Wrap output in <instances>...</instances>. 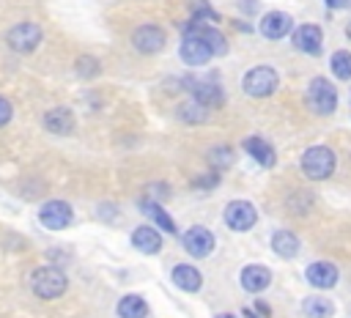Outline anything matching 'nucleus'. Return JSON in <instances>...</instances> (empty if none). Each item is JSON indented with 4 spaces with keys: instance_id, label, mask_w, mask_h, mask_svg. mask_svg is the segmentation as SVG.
<instances>
[{
    "instance_id": "nucleus-1",
    "label": "nucleus",
    "mask_w": 351,
    "mask_h": 318,
    "mask_svg": "<svg viewBox=\"0 0 351 318\" xmlns=\"http://www.w3.org/2000/svg\"><path fill=\"white\" fill-rule=\"evenodd\" d=\"M302 170L313 181H324L335 173V154L326 145H310L302 154Z\"/></svg>"
},
{
    "instance_id": "nucleus-2",
    "label": "nucleus",
    "mask_w": 351,
    "mask_h": 318,
    "mask_svg": "<svg viewBox=\"0 0 351 318\" xmlns=\"http://www.w3.org/2000/svg\"><path fill=\"white\" fill-rule=\"evenodd\" d=\"M277 71L271 69V66H252L247 74H244V80H241V88H244V93L247 96H252V99H266V96H271L274 90H277Z\"/></svg>"
},
{
    "instance_id": "nucleus-3",
    "label": "nucleus",
    "mask_w": 351,
    "mask_h": 318,
    "mask_svg": "<svg viewBox=\"0 0 351 318\" xmlns=\"http://www.w3.org/2000/svg\"><path fill=\"white\" fill-rule=\"evenodd\" d=\"M307 107L315 115H332L337 107V90L326 77H315L307 85Z\"/></svg>"
},
{
    "instance_id": "nucleus-4",
    "label": "nucleus",
    "mask_w": 351,
    "mask_h": 318,
    "mask_svg": "<svg viewBox=\"0 0 351 318\" xmlns=\"http://www.w3.org/2000/svg\"><path fill=\"white\" fill-rule=\"evenodd\" d=\"M30 285H33V293L36 296H41V299H58L66 291V274L60 269H55V266H44V269H38L33 274Z\"/></svg>"
},
{
    "instance_id": "nucleus-5",
    "label": "nucleus",
    "mask_w": 351,
    "mask_h": 318,
    "mask_svg": "<svg viewBox=\"0 0 351 318\" xmlns=\"http://www.w3.org/2000/svg\"><path fill=\"white\" fill-rule=\"evenodd\" d=\"M211 55H214V49L208 47V41H206L200 33L186 30V36H184V41H181V60H184L186 66H203V63L211 60Z\"/></svg>"
},
{
    "instance_id": "nucleus-6",
    "label": "nucleus",
    "mask_w": 351,
    "mask_h": 318,
    "mask_svg": "<svg viewBox=\"0 0 351 318\" xmlns=\"http://www.w3.org/2000/svg\"><path fill=\"white\" fill-rule=\"evenodd\" d=\"M225 222H228L230 230L244 233V230H250V228L258 222V211H255L252 203H247V200H233V203H228V208H225Z\"/></svg>"
},
{
    "instance_id": "nucleus-7",
    "label": "nucleus",
    "mask_w": 351,
    "mask_h": 318,
    "mask_svg": "<svg viewBox=\"0 0 351 318\" xmlns=\"http://www.w3.org/2000/svg\"><path fill=\"white\" fill-rule=\"evenodd\" d=\"M38 41H41V27L36 22H22L8 30V44L16 52H33L38 47Z\"/></svg>"
},
{
    "instance_id": "nucleus-8",
    "label": "nucleus",
    "mask_w": 351,
    "mask_h": 318,
    "mask_svg": "<svg viewBox=\"0 0 351 318\" xmlns=\"http://www.w3.org/2000/svg\"><path fill=\"white\" fill-rule=\"evenodd\" d=\"M38 219H41V225L49 228V230H63V228H69V222H71V206L63 203V200H49V203L41 206Z\"/></svg>"
},
{
    "instance_id": "nucleus-9",
    "label": "nucleus",
    "mask_w": 351,
    "mask_h": 318,
    "mask_svg": "<svg viewBox=\"0 0 351 318\" xmlns=\"http://www.w3.org/2000/svg\"><path fill=\"white\" fill-rule=\"evenodd\" d=\"M293 47L299 49V52H304V55H321V44H324V33H321V27L318 25H299L296 30H293Z\"/></svg>"
},
{
    "instance_id": "nucleus-10",
    "label": "nucleus",
    "mask_w": 351,
    "mask_h": 318,
    "mask_svg": "<svg viewBox=\"0 0 351 318\" xmlns=\"http://www.w3.org/2000/svg\"><path fill=\"white\" fill-rule=\"evenodd\" d=\"M132 44L143 52V55H151V52H159L165 47V33L162 27L156 25H140L134 33H132Z\"/></svg>"
},
{
    "instance_id": "nucleus-11",
    "label": "nucleus",
    "mask_w": 351,
    "mask_h": 318,
    "mask_svg": "<svg viewBox=\"0 0 351 318\" xmlns=\"http://www.w3.org/2000/svg\"><path fill=\"white\" fill-rule=\"evenodd\" d=\"M184 247H186V252L192 258H206L214 249V236L206 228H189L184 233Z\"/></svg>"
},
{
    "instance_id": "nucleus-12",
    "label": "nucleus",
    "mask_w": 351,
    "mask_h": 318,
    "mask_svg": "<svg viewBox=\"0 0 351 318\" xmlns=\"http://www.w3.org/2000/svg\"><path fill=\"white\" fill-rule=\"evenodd\" d=\"M291 27H293V22H291V16L282 14V11H271V14H266V16L261 19V33H263L266 38H271V41L285 38V36L291 33Z\"/></svg>"
},
{
    "instance_id": "nucleus-13",
    "label": "nucleus",
    "mask_w": 351,
    "mask_h": 318,
    "mask_svg": "<svg viewBox=\"0 0 351 318\" xmlns=\"http://www.w3.org/2000/svg\"><path fill=\"white\" fill-rule=\"evenodd\" d=\"M269 282H271V271H269L266 266H261V263H250V266L241 269V288H244V291L258 293V291L269 288Z\"/></svg>"
},
{
    "instance_id": "nucleus-14",
    "label": "nucleus",
    "mask_w": 351,
    "mask_h": 318,
    "mask_svg": "<svg viewBox=\"0 0 351 318\" xmlns=\"http://www.w3.org/2000/svg\"><path fill=\"white\" fill-rule=\"evenodd\" d=\"M307 282L313 288H332L337 282V269L329 260H315L307 266Z\"/></svg>"
},
{
    "instance_id": "nucleus-15",
    "label": "nucleus",
    "mask_w": 351,
    "mask_h": 318,
    "mask_svg": "<svg viewBox=\"0 0 351 318\" xmlns=\"http://www.w3.org/2000/svg\"><path fill=\"white\" fill-rule=\"evenodd\" d=\"M132 244L143 252V255H154L162 249V236L151 228V225H140L134 233H132Z\"/></svg>"
},
{
    "instance_id": "nucleus-16",
    "label": "nucleus",
    "mask_w": 351,
    "mask_h": 318,
    "mask_svg": "<svg viewBox=\"0 0 351 318\" xmlns=\"http://www.w3.org/2000/svg\"><path fill=\"white\" fill-rule=\"evenodd\" d=\"M170 277H173V282H176L181 291H186V293H195V291H200V285H203L200 271H197L195 266H189V263H178Z\"/></svg>"
},
{
    "instance_id": "nucleus-17",
    "label": "nucleus",
    "mask_w": 351,
    "mask_h": 318,
    "mask_svg": "<svg viewBox=\"0 0 351 318\" xmlns=\"http://www.w3.org/2000/svg\"><path fill=\"white\" fill-rule=\"evenodd\" d=\"M244 151H247L261 167H271V164H274V148H271L263 137H247V140H244Z\"/></svg>"
},
{
    "instance_id": "nucleus-18",
    "label": "nucleus",
    "mask_w": 351,
    "mask_h": 318,
    "mask_svg": "<svg viewBox=\"0 0 351 318\" xmlns=\"http://www.w3.org/2000/svg\"><path fill=\"white\" fill-rule=\"evenodd\" d=\"M44 126H47L49 132H55V134H66V132L74 129V115H71V110H66V107H55V110H49V112L44 115Z\"/></svg>"
},
{
    "instance_id": "nucleus-19",
    "label": "nucleus",
    "mask_w": 351,
    "mask_h": 318,
    "mask_svg": "<svg viewBox=\"0 0 351 318\" xmlns=\"http://www.w3.org/2000/svg\"><path fill=\"white\" fill-rule=\"evenodd\" d=\"M271 249L280 255V258H296L299 255V238L291 233V230H277L271 236Z\"/></svg>"
},
{
    "instance_id": "nucleus-20",
    "label": "nucleus",
    "mask_w": 351,
    "mask_h": 318,
    "mask_svg": "<svg viewBox=\"0 0 351 318\" xmlns=\"http://www.w3.org/2000/svg\"><path fill=\"white\" fill-rule=\"evenodd\" d=\"M192 93H195V101H200L203 107H219V104L225 101L222 88H219L217 82H197V85L192 88Z\"/></svg>"
},
{
    "instance_id": "nucleus-21",
    "label": "nucleus",
    "mask_w": 351,
    "mask_h": 318,
    "mask_svg": "<svg viewBox=\"0 0 351 318\" xmlns=\"http://www.w3.org/2000/svg\"><path fill=\"white\" fill-rule=\"evenodd\" d=\"M145 315H148V304L140 296L129 293L118 302V318H145Z\"/></svg>"
},
{
    "instance_id": "nucleus-22",
    "label": "nucleus",
    "mask_w": 351,
    "mask_h": 318,
    "mask_svg": "<svg viewBox=\"0 0 351 318\" xmlns=\"http://www.w3.org/2000/svg\"><path fill=\"white\" fill-rule=\"evenodd\" d=\"M140 208H143V214H148L162 230H167V233H176V222H173V217L170 214H165L162 211V206L156 203V200H143L140 203Z\"/></svg>"
},
{
    "instance_id": "nucleus-23",
    "label": "nucleus",
    "mask_w": 351,
    "mask_h": 318,
    "mask_svg": "<svg viewBox=\"0 0 351 318\" xmlns=\"http://www.w3.org/2000/svg\"><path fill=\"white\" fill-rule=\"evenodd\" d=\"M302 310L307 313V318H332L335 313V304L326 299V296H307Z\"/></svg>"
},
{
    "instance_id": "nucleus-24",
    "label": "nucleus",
    "mask_w": 351,
    "mask_h": 318,
    "mask_svg": "<svg viewBox=\"0 0 351 318\" xmlns=\"http://www.w3.org/2000/svg\"><path fill=\"white\" fill-rule=\"evenodd\" d=\"M189 30H195V33H200L206 41H208V47L214 49V55H225L228 52V41H225V36L217 30V27H206V25H192Z\"/></svg>"
},
{
    "instance_id": "nucleus-25",
    "label": "nucleus",
    "mask_w": 351,
    "mask_h": 318,
    "mask_svg": "<svg viewBox=\"0 0 351 318\" xmlns=\"http://www.w3.org/2000/svg\"><path fill=\"white\" fill-rule=\"evenodd\" d=\"M329 63H332V71H335L337 80H351V52L337 49Z\"/></svg>"
},
{
    "instance_id": "nucleus-26",
    "label": "nucleus",
    "mask_w": 351,
    "mask_h": 318,
    "mask_svg": "<svg viewBox=\"0 0 351 318\" xmlns=\"http://www.w3.org/2000/svg\"><path fill=\"white\" fill-rule=\"evenodd\" d=\"M208 162H211V167H230V162H233V151L228 148V145H219V148H211L208 151Z\"/></svg>"
},
{
    "instance_id": "nucleus-27",
    "label": "nucleus",
    "mask_w": 351,
    "mask_h": 318,
    "mask_svg": "<svg viewBox=\"0 0 351 318\" xmlns=\"http://www.w3.org/2000/svg\"><path fill=\"white\" fill-rule=\"evenodd\" d=\"M181 118H184V121H192V123H195V121H203V118H206V107H203L200 101H189V104L181 107Z\"/></svg>"
},
{
    "instance_id": "nucleus-28",
    "label": "nucleus",
    "mask_w": 351,
    "mask_h": 318,
    "mask_svg": "<svg viewBox=\"0 0 351 318\" xmlns=\"http://www.w3.org/2000/svg\"><path fill=\"white\" fill-rule=\"evenodd\" d=\"M77 71H80V77H96V74H99V63H96V58L82 55V58L77 60Z\"/></svg>"
},
{
    "instance_id": "nucleus-29",
    "label": "nucleus",
    "mask_w": 351,
    "mask_h": 318,
    "mask_svg": "<svg viewBox=\"0 0 351 318\" xmlns=\"http://www.w3.org/2000/svg\"><path fill=\"white\" fill-rule=\"evenodd\" d=\"M11 121V101L0 96V126H5Z\"/></svg>"
},
{
    "instance_id": "nucleus-30",
    "label": "nucleus",
    "mask_w": 351,
    "mask_h": 318,
    "mask_svg": "<svg viewBox=\"0 0 351 318\" xmlns=\"http://www.w3.org/2000/svg\"><path fill=\"white\" fill-rule=\"evenodd\" d=\"M332 8H351V0H335Z\"/></svg>"
},
{
    "instance_id": "nucleus-31",
    "label": "nucleus",
    "mask_w": 351,
    "mask_h": 318,
    "mask_svg": "<svg viewBox=\"0 0 351 318\" xmlns=\"http://www.w3.org/2000/svg\"><path fill=\"white\" fill-rule=\"evenodd\" d=\"M346 36L351 38V19H348V25H346Z\"/></svg>"
},
{
    "instance_id": "nucleus-32",
    "label": "nucleus",
    "mask_w": 351,
    "mask_h": 318,
    "mask_svg": "<svg viewBox=\"0 0 351 318\" xmlns=\"http://www.w3.org/2000/svg\"><path fill=\"white\" fill-rule=\"evenodd\" d=\"M244 315H247V318H255V313H252V310H244Z\"/></svg>"
},
{
    "instance_id": "nucleus-33",
    "label": "nucleus",
    "mask_w": 351,
    "mask_h": 318,
    "mask_svg": "<svg viewBox=\"0 0 351 318\" xmlns=\"http://www.w3.org/2000/svg\"><path fill=\"white\" fill-rule=\"evenodd\" d=\"M217 318H236V315H230V313H222V315H217Z\"/></svg>"
},
{
    "instance_id": "nucleus-34",
    "label": "nucleus",
    "mask_w": 351,
    "mask_h": 318,
    "mask_svg": "<svg viewBox=\"0 0 351 318\" xmlns=\"http://www.w3.org/2000/svg\"><path fill=\"white\" fill-rule=\"evenodd\" d=\"M326 5H329V8H332V5H335V0H326Z\"/></svg>"
}]
</instances>
